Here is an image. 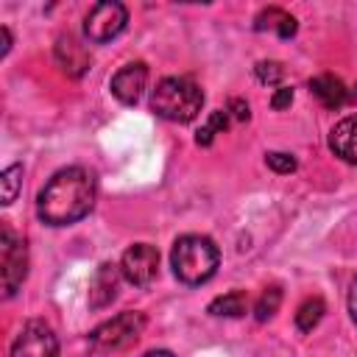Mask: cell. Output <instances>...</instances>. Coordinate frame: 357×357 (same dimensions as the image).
Wrapping results in <instances>:
<instances>
[{
	"label": "cell",
	"instance_id": "cell-1",
	"mask_svg": "<svg viewBox=\"0 0 357 357\" xmlns=\"http://www.w3.org/2000/svg\"><path fill=\"white\" fill-rule=\"evenodd\" d=\"M95 204V178L84 167H64L36 195V215L47 226H70L89 215Z\"/></svg>",
	"mask_w": 357,
	"mask_h": 357
},
{
	"label": "cell",
	"instance_id": "cell-2",
	"mask_svg": "<svg viewBox=\"0 0 357 357\" xmlns=\"http://www.w3.org/2000/svg\"><path fill=\"white\" fill-rule=\"evenodd\" d=\"M220 262L218 245L204 234H184L173 243L170 265L178 282L184 284H204L215 276Z\"/></svg>",
	"mask_w": 357,
	"mask_h": 357
},
{
	"label": "cell",
	"instance_id": "cell-3",
	"mask_svg": "<svg viewBox=\"0 0 357 357\" xmlns=\"http://www.w3.org/2000/svg\"><path fill=\"white\" fill-rule=\"evenodd\" d=\"M204 106V95H201V86L190 78H178V75H170V78H162L151 95V109L170 120V123H190L198 117Z\"/></svg>",
	"mask_w": 357,
	"mask_h": 357
},
{
	"label": "cell",
	"instance_id": "cell-4",
	"mask_svg": "<svg viewBox=\"0 0 357 357\" xmlns=\"http://www.w3.org/2000/svg\"><path fill=\"white\" fill-rule=\"evenodd\" d=\"M0 268H3V293L14 296L28 273V248L25 240L11 231V226H3L0 234Z\"/></svg>",
	"mask_w": 357,
	"mask_h": 357
},
{
	"label": "cell",
	"instance_id": "cell-5",
	"mask_svg": "<svg viewBox=\"0 0 357 357\" xmlns=\"http://www.w3.org/2000/svg\"><path fill=\"white\" fill-rule=\"evenodd\" d=\"M128 22V11L123 3H114V0H106V3H98L89 8L86 20H84V33L89 42L95 45H103L109 39H114Z\"/></svg>",
	"mask_w": 357,
	"mask_h": 357
},
{
	"label": "cell",
	"instance_id": "cell-6",
	"mask_svg": "<svg viewBox=\"0 0 357 357\" xmlns=\"http://www.w3.org/2000/svg\"><path fill=\"white\" fill-rule=\"evenodd\" d=\"M142 329H145L142 312H120L92 332V343L98 349H126L142 335Z\"/></svg>",
	"mask_w": 357,
	"mask_h": 357
},
{
	"label": "cell",
	"instance_id": "cell-7",
	"mask_svg": "<svg viewBox=\"0 0 357 357\" xmlns=\"http://www.w3.org/2000/svg\"><path fill=\"white\" fill-rule=\"evenodd\" d=\"M8 357H59V340L45 321H28L20 329Z\"/></svg>",
	"mask_w": 357,
	"mask_h": 357
},
{
	"label": "cell",
	"instance_id": "cell-8",
	"mask_svg": "<svg viewBox=\"0 0 357 357\" xmlns=\"http://www.w3.org/2000/svg\"><path fill=\"white\" fill-rule=\"evenodd\" d=\"M156 271H159V251L148 243H134L120 259V273L137 287L151 284L156 279Z\"/></svg>",
	"mask_w": 357,
	"mask_h": 357
},
{
	"label": "cell",
	"instance_id": "cell-9",
	"mask_svg": "<svg viewBox=\"0 0 357 357\" xmlns=\"http://www.w3.org/2000/svg\"><path fill=\"white\" fill-rule=\"evenodd\" d=\"M145 81H148V67L142 61H131L112 75V95L120 103H137L145 89Z\"/></svg>",
	"mask_w": 357,
	"mask_h": 357
},
{
	"label": "cell",
	"instance_id": "cell-10",
	"mask_svg": "<svg viewBox=\"0 0 357 357\" xmlns=\"http://www.w3.org/2000/svg\"><path fill=\"white\" fill-rule=\"evenodd\" d=\"M117 282H120V268L112 262H103L89 282V307L103 310L106 304H112L117 296Z\"/></svg>",
	"mask_w": 357,
	"mask_h": 357
},
{
	"label": "cell",
	"instance_id": "cell-11",
	"mask_svg": "<svg viewBox=\"0 0 357 357\" xmlns=\"http://www.w3.org/2000/svg\"><path fill=\"white\" fill-rule=\"evenodd\" d=\"M329 148L335 156H340L349 165H357V114L343 117L329 131Z\"/></svg>",
	"mask_w": 357,
	"mask_h": 357
},
{
	"label": "cell",
	"instance_id": "cell-12",
	"mask_svg": "<svg viewBox=\"0 0 357 357\" xmlns=\"http://www.w3.org/2000/svg\"><path fill=\"white\" fill-rule=\"evenodd\" d=\"M310 89H312V95L326 106V109H340L346 100H351L357 92H349L346 89V84L340 81V78H335V75H318V78H312L310 81Z\"/></svg>",
	"mask_w": 357,
	"mask_h": 357
},
{
	"label": "cell",
	"instance_id": "cell-13",
	"mask_svg": "<svg viewBox=\"0 0 357 357\" xmlns=\"http://www.w3.org/2000/svg\"><path fill=\"white\" fill-rule=\"evenodd\" d=\"M254 28H257V31H273V33H279L282 39H290V36L296 33L298 22H296V17L287 14L284 8L271 6V8H262V11L254 17Z\"/></svg>",
	"mask_w": 357,
	"mask_h": 357
},
{
	"label": "cell",
	"instance_id": "cell-14",
	"mask_svg": "<svg viewBox=\"0 0 357 357\" xmlns=\"http://www.w3.org/2000/svg\"><path fill=\"white\" fill-rule=\"evenodd\" d=\"M56 59H59L61 70L70 73V75H75V78L89 67V53H86L84 45H78L73 36H61V39H59V45H56Z\"/></svg>",
	"mask_w": 357,
	"mask_h": 357
},
{
	"label": "cell",
	"instance_id": "cell-15",
	"mask_svg": "<svg viewBox=\"0 0 357 357\" xmlns=\"http://www.w3.org/2000/svg\"><path fill=\"white\" fill-rule=\"evenodd\" d=\"M206 310H209V315L240 318V315H245V310H248V298H245V293H243V290H231V293H223V296L212 298Z\"/></svg>",
	"mask_w": 357,
	"mask_h": 357
},
{
	"label": "cell",
	"instance_id": "cell-16",
	"mask_svg": "<svg viewBox=\"0 0 357 357\" xmlns=\"http://www.w3.org/2000/svg\"><path fill=\"white\" fill-rule=\"evenodd\" d=\"M324 312H326V304H324V298H321V296L304 298V301H301V307L296 310V326H298L301 332H312V329L321 324Z\"/></svg>",
	"mask_w": 357,
	"mask_h": 357
},
{
	"label": "cell",
	"instance_id": "cell-17",
	"mask_svg": "<svg viewBox=\"0 0 357 357\" xmlns=\"http://www.w3.org/2000/svg\"><path fill=\"white\" fill-rule=\"evenodd\" d=\"M279 304H282V287H276V284L265 287L262 296H259V301H257V307H254L257 321H268L279 310Z\"/></svg>",
	"mask_w": 357,
	"mask_h": 357
},
{
	"label": "cell",
	"instance_id": "cell-18",
	"mask_svg": "<svg viewBox=\"0 0 357 357\" xmlns=\"http://www.w3.org/2000/svg\"><path fill=\"white\" fill-rule=\"evenodd\" d=\"M226 126H229V112H226V109L212 112V114H209V120H206V126L198 131L195 142H198V145H209V142L215 139V134H220Z\"/></svg>",
	"mask_w": 357,
	"mask_h": 357
},
{
	"label": "cell",
	"instance_id": "cell-19",
	"mask_svg": "<svg viewBox=\"0 0 357 357\" xmlns=\"http://www.w3.org/2000/svg\"><path fill=\"white\" fill-rule=\"evenodd\" d=\"M0 181H3V204H14V198L20 192V184H22V165L6 167Z\"/></svg>",
	"mask_w": 357,
	"mask_h": 357
},
{
	"label": "cell",
	"instance_id": "cell-20",
	"mask_svg": "<svg viewBox=\"0 0 357 357\" xmlns=\"http://www.w3.org/2000/svg\"><path fill=\"white\" fill-rule=\"evenodd\" d=\"M254 75H257L259 84H279L282 75H284V67L279 61H259L254 67Z\"/></svg>",
	"mask_w": 357,
	"mask_h": 357
},
{
	"label": "cell",
	"instance_id": "cell-21",
	"mask_svg": "<svg viewBox=\"0 0 357 357\" xmlns=\"http://www.w3.org/2000/svg\"><path fill=\"white\" fill-rule=\"evenodd\" d=\"M265 162H268V167L276 170V173H293V170H296V159H293L290 153H282V151L268 153Z\"/></svg>",
	"mask_w": 357,
	"mask_h": 357
},
{
	"label": "cell",
	"instance_id": "cell-22",
	"mask_svg": "<svg viewBox=\"0 0 357 357\" xmlns=\"http://www.w3.org/2000/svg\"><path fill=\"white\" fill-rule=\"evenodd\" d=\"M290 100H293V89H290V86H279V89L273 92V98H271V106L279 112V109L290 106Z\"/></svg>",
	"mask_w": 357,
	"mask_h": 357
},
{
	"label": "cell",
	"instance_id": "cell-23",
	"mask_svg": "<svg viewBox=\"0 0 357 357\" xmlns=\"http://www.w3.org/2000/svg\"><path fill=\"white\" fill-rule=\"evenodd\" d=\"M226 112H229V117H234V120H248V103H245V100H237V98H234Z\"/></svg>",
	"mask_w": 357,
	"mask_h": 357
},
{
	"label": "cell",
	"instance_id": "cell-24",
	"mask_svg": "<svg viewBox=\"0 0 357 357\" xmlns=\"http://www.w3.org/2000/svg\"><path fill=\"white\" fill-rule=\"evenodd\" d=\"M349 312H351V321H354V326H357V279H354L351 287H349Z\"/></svg>",
	"mask_w": 357,
	"mask_h": 357
},
{
	"label": "cell",
	"instance_id": "cell-25",
	"mask_svg": "<svg viewBox=\"0 0 357 357\" xmlns=\"http://www.w3.org/2000/svg\"><path fill=\"white\" fill-rule=\"evenodd\" d=\"M0 36H3V47H0V56H6V53H8V47H11V33H8V28H0Z\"/></svg>",
	"mask_w": 357,
	"mask_h": 357
},
{
	"label": "cell",
	"instance_id": "cell-26",
	"mask_svg": "<svg viewBox=\"0 0 357 357\" xmlns=\"http://www.w3.org/2000/svg\"><path fill=\"white\" fill-rule=\"evenodd\" d=\"M145 357H176L173 351H165V349H156V351H148Z\"/></svg>",
	"mask_w": 357,
	"mask_h": 357
}]
</instances>
